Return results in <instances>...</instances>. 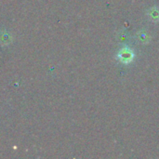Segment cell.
I'll return each instance as SVG.
<instances>
[{"label": "cell", "mask_w": 159, "mask_h": 159, "mask_svg": "<svg viewBox=\"0 0 159 159\" xmlns=\"http://www.w3.org/2000/svg\"><path fill=\"white\" fill-rule=\"evenodd\" d=\"M148 16L153 21H158L159 20V8L157 7H152L148 11Z\"/></svg>", "instance_id": "obj_2"}, {"label": "cell", "mask_w": 159, "mask_h": 159, "mask_svg": "<svg viewBox=\"0 0 159 159\" xmlns=\"http://www.w3.org/2000/svg\"><path fill=\"white\" fill-rule=\"evenodd\" d=\"M137 37L139 39L140 42L142 43H147L150 39V36L148 34V33H146L145 31H142V32H139L138 34H137Z\"/></svg>", "instance_id": "obj_3"}, {"label": "cell", "mask_w": 159, "mask_h": 159, "mask_svg": "<svg viewBox=\"0 0 159 159\" xmlns=\"http://www.w3.org/2000/svg\"><path fill=\"white\" fill-rule=\"evenodd\" d=\"M118 39H119V41H121V42H126V41H128V39H129V34H128V33H127V32H120L119 34H118Z\"/></svg>", "instance_id": "obj_4"}, {"label": "cell", "mask_w": 159, "mask_h": 159, "mask_svg": "<svg viewBox=\"0 0 159 159\" xmlns=\"http://www.w3.org/2000/svg\"><path fill=\"white\" fill-rule=\"evenodd\" d=\"M117 57L119 59V61L122 62V63H125V64H128L129 62H131L134 59V53L133 51L129 48H123L119 50L118 54H117Z\"/></svg>", "instance_id": "obj_1"}]
</instances>
